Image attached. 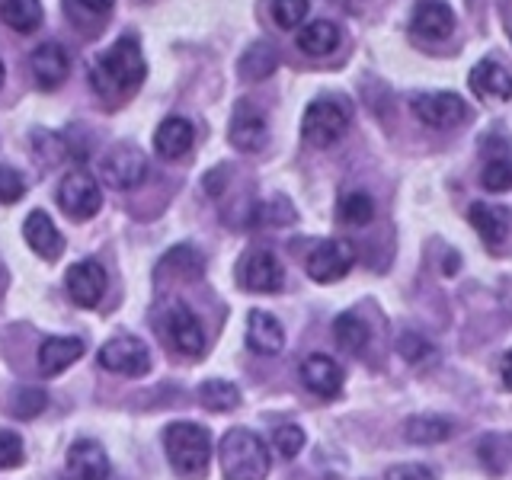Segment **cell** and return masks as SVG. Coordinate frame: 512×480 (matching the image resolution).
<instances>
[{"mask_svg":"<svg viewBox=\"0 0 512 480\" xmlns=\"http://www.w3.org/2000/svg\"><path fill=\"white\" fill-rule=\"evenodd\" d=\"M144 77V58L135 36H119L90 61V84L100 96H119L138 87Z\"/></svg>","mask_w":512,"mask_h":480,"instance_id":"cell-1","label":"cell"},{"mask_svg":"<svg viewBox=\"0 0 512 480\" xmlns=\"http://www.w3.org/2000/svg\"><path fill=\"white\" fill-rule=\"evenodd\" d=\"M224 480H266L269 474V448L253 429H228L218 448Z\"/></svg>","mask_w":512,"mask_h":480,"instance_id":"cell-2","label":"cell"},{"mask_svg":"<svg viewBox=\"0 0 512 480\" xmlns=\"http://www.w3.org/2000/svg\"><path fill=\"white\" fill-rule=\"evenodd\" d=\"M164 448L173 471L186 480H202L212 461V436L199 423H170L164 429Z\"/></svg>","mask_w":512,"mask_h":480,"instance_id":"cell-3","label":"cell"},{"mask_svg":"<svg viewBox=\"0 0 512 480\" xmlns=\"http://www.w3.org/2000/svg\"><path fill=\"white\" fill-rule=\"evenodd\" d=\"M349 128V103L340 96H317V100L304 109L301 135L314 148H330L336 138H343Z\"/></svg>","mask_w":512,"mask_h":480,"instance_id":"cell-4","label":"cell"},{"mask_svg":"<svg viewBox=\"0 0 512 480\" xmlns=\"http://www.w3.org/2000/svg\"><path fill=\"white\" fill-rule=\"evenodd\" d=\"M285 282V269L279 263V256L266 247H253L237 260V285L247 292H279Z\"/></svg>","mask_w":512,"mask_h":480,"instance_id":"cell-5","label":"cell"},{"mask_svg":"<svg viewBox=\"0 0 512 480\" xmlns=\"http://www.w3.org/2000/svg\"><path fill=\"white\" fill-rule=\"evenodd\" d=\"M160 336L183 356H199L205 349V333L199 327V317L192 314L183 301H170L160 314Z\"/></svg>","mask_w":512,"mask_h":480,"instance_id":"cell-6","label":"cell"},{"mask_svg":"<svg viewBox=\"0 0 512 480\" xmlns=\"http://www.w3.org/2000/svg\"><path fill=\"white\" fill-rule=\"evenodd\" d=\"M100 365L106 372H116V375H128V378H141L151 372V356H148V346H144L138 336H112L109 343H103L100 349Z\"/></svg>","mask_w":512,"mask_h":480,"instance_id":"cell-7","label":"cell"},{"mask_svg":"<svg viewBox=\"0 0 512 480\" xmlns=\"http://www.w3.org/2000/svg\"><path fill=\"white\" fill-rule=\"evenodd\" d=\"M100 176L112 189H135L148 176V157L135 144H119L100 160Z\"/></svg>","mask_w":512,"mask_h":480,"instance_id":"cell-8","label":"cell"},{"mask_svg":"<svg viewBox=\"0 0 512 480\" xmlns=\"http://www.w3.org/2000/svg\"><path fill=\"white\" fill-rule=\"evenodd\" d=\"M352 260H356V253H352V244H346V240L340 237H330V240H320V244L308 253V263H304V269H308V276L314 282H340L346 272L352 269Z\"/></svg>","mask_w":512,"mask_h":480,"instance_id":"cell-9","label":"cell"},{"mask_svg":"<svg viewBox=\"0 0 512 480\" xmlns=\"http://www.w3.org/2000/svg\"><path fill=\"white\" fill-rule=\"evenodd\" d=\"M58 202H61V208L71 218L84 221V218H93L96 212H100L103 196H100V186H96V180H93L90 173L74 170V173H68L61 180V186H58Z\"/></svg>","mask_w":512,"mask_h":480,"instance_id":"cell-10","label":"cell"},{"mask_svg":"<svg viewBox=\"0 0 512 480\" xmlns=\"http://www.w3.org/2000/svg\"><path fill=\"white\" fill-rule=\"evenodd\" d=\"M64 288L77 308H96L106 295V269L96 260H80L68 269Z\"/></svg>","mask_w":512,"mask_h":480,"instance_id":"cell-11","label":"cell"},{"mask_svg":"<svg viewBox=\"0 0 512 480\" xmlns=\"http://www.w3.org/2000/svg\"><path fill=\"white\" fill-rule=\"evenodd\" d=\"M413 112L420 116L429 128H455L464 116H468V106L458 93H420L413 96Z\"/></svg>","mask_w":512,"mask_h":480,"instance_id":"cell-12","label":"cell"},{"mask_svg":"<svg viewBox=\"0 0 512 480\" xmlns=\"http://www.w3.org/2000/svg\"><path fill=\"white\" fill-rule=\"evenodd\" d=\"M266 135H269V128H266L263 112L256 106H250V103H240L234 109V116H231V125H228V138H231L234 148L260 151L266 144Z\"/></svg>","mask_w":512,"mask_h":480,"instance_id":"cell-13","label":"cell"},{"mask_svg":"<svg viewBox=\"0 0 512 480\" xmlns=\"http://www.w3.org/2000/svg\"><path fill=\"white\" fill-rule=\"evenodd\" d=\"M301 381L317 397H336L343 391V368L324 352H314L301 362Z\"/></svg>","mask_w":512,"mask_h":480,"instance_id":"cell-14","label":"cell"},{"mask_svg":"<svg viewBox=\"0 0 512 480\" xmlns=\"http://www.w3.org/2000/svg\"><path fill=\"white\" fill-rule=\"evenodd\" d=\"M68 480H109V458L103 452L100 442L93 439H80L71 445L68 452Z\"/></svg>","mask_w":512,"mask_h":480,"instance_id":"cell-15","label":"cell"},{"mask_svg":"<svg viewBox=\"0 0 512 480\" xmlns=\"http://www.w3.org/2000/svg\"><path fill=\"white\" fill-rule=\"evenodd\" d=\"M80 356H84V343H80L77 336H48L39 346V368L45 378H55L68 365H74Z\"/></svg>","mask_w":512,"mask_h":480,"instance_id":"cell-16","label":"cell"},{"mask_svg":"<svg viewBox=\"0 0 512 480\" xmlns=\"http://www.w3.org/2000/svg\"><path fill=\"white\" fill-rule=\"evenodd\" d=\"M29 68L39 87H58L64 74H68V55H64V48L58 42H42L32 48Z\"/></svg>","mask_w":512,"mask_h":480,"instance_id":"cell-17","label":"cell"},{"mask_svg":"<svg viewBox=\"0 0 512 480\" xmlns=\"http://www.w3.org/2000/svg\"><path fill=\"white\" fill-rule=\"evenodd\" d=\"M192 141H196V128H192V122L183 119V116L164 119L157 125V132H154V148H157L160 157H167V160L183 157L192 148Z\"/></svg>","mask_w":512,"mask_h":480,"instance_id":"cell-18","label":"cell"},{"mask_svg":"<svg viewBox=\"0 0 512 480\" xmlns=\"http://www.w3.org/2000/svg\"><path fill=\"white\" fill-rule=\"evenodd\" d=\"M23 237H26V244L42 256V260H58L61 250H64V237L55 228V221L48 218L45 212H32L26 218Z\"/></svg>","mask_w":512,"mask_h":480,"instance_id":"cell-19","label":"cell"},{"mask_svg":"<svg viewBox=\"0 0 512 480\" xmlns=\"http://www.w3.org/2000/svg\"><path fill=\"white\" fill-rule=\"evenodd\" d=\"M247 346L260 356H276L285 346V330L272 314L266 311H250L247 317Z\"/></svg>","mask_w":512,"mask_h":480,"instance_id":"cell-20","label":"cell"},{"mask_svg":"<svg viewBox=\"0 0 512 480\" xmlns=\"http://www.w3.org/2000/svg\"><path fill=\"white\" fill-rule=\"evenodd\" d=\"M455 29V10L445 0H423L413 10V32L423 39H445Z\"/></svg>","mask_w":512,"mask_h":480,"instance_id":"cell-21","label":"cell"},{"mask_svg":"<svg viewBox=\"0 0 512 480\" xmlns=\"http://www.w3.org/2000/svg\"><path fill=\"white\" fill-rule=\"evenodd\" d=\"M471 90L480 96H493V100H506L512 96V71L496 58L477 61V68L471 71Z\"/></svg>","mask_w":512,"mask_h":480,"instance_id":"cell-22","label":"cell"},{"mask_svg":"<svg viewBox=\"0 0 512 480\" xmlns=\"http://www.w3.org/2000/svg\"><path fill=\"white\" fill-rule=\"evenodd\" d=\"M474 231L480 234L487 247H500L503 240L509 237V215L503 212L500 205H490V202H474L471 212H468Z\"/></svg>","mask_w":512,"mask_h":480,"instance_id":"cell-23","label":"cell"},{"mask_svg":"<svg viewBox=\"0 0 512 480\" xmlns=\"http://www.w3.org/2000/svg\"><path fill=\"white\" fill-rule=\"evenodd\" d=\"M452 420H445V416H410L404 423V439L413 442V445H436V442H445L452 439Z\"/></svg>","mask_w":512,"mask_h":480,"instance_id":"cell-24","label":"cell"},{"mask_svg":"<svg viewBox=\"0 0 512 480\" xmlns=\"http://www.w3.org/2000/svg\"><path fill=\"white\" fill-rule=\"evenodd\" d=\"M298 45L308 55H327L340 45V29L330 20H311L298 29Z\"/></svg>","mask_w":512,"mask_h":480,"instance_id":"cell-25","label":"cell"},{"mask_svg":"<svg viewBox=\"0 0 512 480\" xmlns=\"http://www.w3.org/2000/svg\"><path fill=\"white\" fill-rule=\"evenodd\" d=\"M276 64H279L276 48H272L269 42H253V45H247V52L240 55L237 68L250 80H263V77H269L272 71H276Z\"/></svg>","mask_w":512,"mask_h":480,"instance_id":"cell-26","label":"cell"},{"mask_svg":"<svg viewBox=\"0 0 512 480\" xmlns=\"http://www.w3.org/2000/svg\"><path fill=\"white\" fill-rule=\"evenodd\" d=\"M0 20L16 32H29L42 23V0H0Z\"/></svg>","mask_w":512,"mask_h":480,"instance_id":"cell-27","label":"cell"},{"mask_svg":"<svg viewBox=\"0 0 512 480\" xmlns=\"http://www.w3.org/2000/svg\"><path fill=\"white\" fill-rule=\"evenodd\" d=\"M336 215H340V221L352 224V228H362V224H368V221L375 218V202H372L368 192L352 189V192H343V196H340Z\"/></svg>","mask_w":512,"mask_h":480,"instance_id":"cell-28","label":"cell"},{"mask_svg":"<svg viewBox=\"0 0 512 480\" xmlns=\"http://www.w3.org/2000/svg\"><path fill=\"white\" fill-rule=\"evenodd\" d=\"M199 400H202V404H205L208 410L228 413V410H237V404H240V391H237V384H231V381L212 378V381H205L202 388H199Z\"/></svg>","mask_w":512,"mask_h":480,"instance_id":"cell-29","label":"cell"},{"mask_svg":"<svg viewBox=\"0 0 512 480\" xmlns=\"http://www.w3.org/2000/svg\"><path fill=\"white\" fill-rule=\"evenodd\" d=\"M333 336H336V343H340L343 349L359 352V349L368 346V336H372V333H368V327L356 314H340L333 320Z\"/></svg>","mask_w":512,"mask_h":480,"instance_id":"cell-30","label":"cell"},{"mask_svg":"<svg viewBox=\"0 0 512 480\" xmlns=\"http://www.w3.org/2000/svg\"><path fill=\"white\" fill-rule=\"evenodd\" d=\"M167 266L170 272H180L183 279H192L205 269V260L192 247H173L164 260H160V269H167Z\"/></svg>","mask_w":512,"mask_h":480,"instance_id":"cell-31","label":"cell"},{"mask_svg":"<svg viewBox=\"0 0 512 480\" xmlns=\"http://www.w3.org/2000/svg\"><path fill=\"white\" fill-rule=\"evenodd\" d=\"M480 183H484L490 192H506L512 186V157H506V154L490 157L484 170H480Z\"/></svg>","mask_w":512,"mask_h":480,"instance_id":"cell-32","label":"cell"},{"mask_svg":"<svg viewBox=\"0 0 512 480\" xmlns=\"http://www.w3.org/2000/svg\"><path fill=\"white\" fill-rule=\"evenodd\" d=\"M250 221H253V224H272V228H282V224L295 221V208L288 205L285 196H276L272 202L256 205V208H253V215H250Z\"/></svg>","mask_w":512,"mask_h":480,"instance_id":"cell-33","label":"cell"},{"mask_svg":"<svg viewBox=\"0 0 512 480\" xmlns=\"http://www.w3.org/2000/svg\"><path fill=\"white\" fill-rule=\"evenodd\" d=\"M48 404V394L42 388H20L10 400V413H16L20 420H32V416H39Z\"/></svg>","mask_w":512,"mask_h":480,"instance_id":"cell-34","label":"cell"},{"mask_svg":"<svg viewBox=\"0 0 512 480\" xmlns=\"http://www.w3.org/2000/svg\"><path fill=\"white\" fill-rule=\"evenodd\" d=\"M272 448H276V455H282L285 461H292L304 448V429L295 423L279 426L276 432H272Z\"/></svg>","mask_w":512,"mask_h":480,"instance_id":"cell-35","label":"cell"},{"mask_svg":"<svg viewBox=\"0 0 512 480\" xmlns=\"http://www.w3.org/2000/svg\"><path fill=\"white\" fill-rule=\"evenodd\" d=\"M23 464V439L13 429H0V471L20 468Z\"/></svg>","mask_w":512,"mask_h":480,"instance_id":"cell-36","label":"cell"},{"mask_svg":"<svg viewBox=\"0 0 512 480\" xmlns=\"http://www.w3.org/2000/svg\"><path fill=\"white\" fill-rule=\"evenodd\" d=\"M308 13V0H272V16L282 29H292Z\"/></svg>","mask_w":512,"mask_h":480,"instance_id":"cell-37","label":"cell"},{"mask_svg":"<svg viewBox=\"0 0 512 480\" xmlns=\"http://www.w3.org/2000/svg\"><path fill=\"white\" fill-rule=\"evenodd\" d=\"M26 192V180L13 167L0 164V205H10V202H20Z\"/></svg>","mask_w":512,"mask_h":480,"instance_id":"cell-38","label":"cell"},{"mask_svg":"<svg viewBox=\"0 0 512 480\" xmlns=\"http://www.w3.org/2000/svg\"><path fill=\"white\" fill-rule=\"evenodd\" d=\"M384 480H436V474L423 468V464H394L384 474Z\"/></svg>","mask_w":512,"mask_h":480,"instance_id":"cell-39","label":"cell"},{"mask_svg":"<svg viewBox=\"0 0 512 480\" xmlns=\"http://www.w3.org/2000/svg\"><path fill=\"white\" fill-rule=\"evenodd\" d=\"M400 352H404V359L407 362H420L423 356H426V352H432V346L429 343H423L420 340V336H404V340H400Z\"/></svg>","mask_w":512,"mask_h":480,"instance_id":"cell-40","label":"cell"},{"mask_svg":"<svg viewBox=\"0 0 512 480\" xmlns=\"http://www.w3.org/2000/svg\"><path fill=\"white\" fill-rule=\"evenodd\" d=\"M228 173H231V167H228V164L215 167L212 173L205 176V189H208V192H218V189H224V183H228Z\"/></svg>","mask_w":512,"mask_h":480,"instance_id":"cell-41","label":"cell"},{"mask_svg":"<svg viewBox=\"0 0 512 480\" xmlns=\"http://www.w3.org/2000/svg\"><path fill=\"white\" fill-rule=\"evenodd\" d=\"M74 4H80L87 13H93V16H100V13H106L109 7H112V0H74Z\"/></svg>","mask_w":512,"mask_h":480,"instance_id":"cell-42","label":"cell"},{"mask_svg":"<svg viewBox=\"0 0 512 480\" xmlns=\"http://www.w3.org/2000/svg\"><path fill=\"white\" fill-rule=\"evenodd\" d=\"M500 375H503V388L512 391V352H506L503 362H500Z\"/></svg>","mask_w":512,"mask_h":480,"instance_id":"cell-43","label":"cell"},{"mask_svg":"<svg viewBox=\"0 0 512 480\" xmlns=\"http://www.w3.org/2000/svg\"><path fill=\"white\" fill-rule=\"evenodd\" d=\"M330 4H336V7H343V10H349V13H356L365 0H330Z\"/></svg>","mask_w":512,"mask_h":480,"instance_id":"cell-44","label":"cell"},{"mask_svg":"<svg viewBox=\"0 0 512 480\" xmlns=\"http://www.w3.org/2000/svg\"><path fill=\"white\" fill-rule=\"evenodd\" d=\"M4 292H7V269L0 266V295H4Z\"/></svg>","mask_w":512,"mask_h":480,"instance_id":"cell-45","label":"cell"},{"mask_svg":"<svg viewBox=\"0 0 512 480\" xmlns=\"http://www.w3.org/2000/svg\"><path fill=\"white\" fill-rule=\"evenodd\" d=\"M0 87H4V61H0Z\"/></svg>","mask_w":512,"mask_h":480,"instance_id":"cell-46","label":"cell"}]
</instances>
